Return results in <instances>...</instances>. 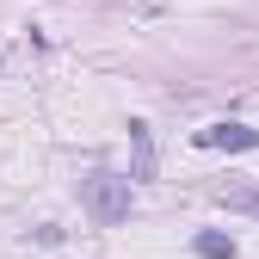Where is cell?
<instances>
[{
    "instance_id": "6da1fadb",
    "label": "cell",
    "mask_w": 259,
    "mask_h": 259,
    "mask_svg": "<svg viewBox=\"0 0 259 259\" xmlns=\"http://www.w3.org/2000/svg\"><path fill=\"white\" fill-rule=\"evenodd\" d=\"M80 198H87V210L99 216V222H123L130 216V179H117V173H87L80 179Z\"/></svg>"
},
{
    "instance_id": "7a4b0ae2",
    "label": "cell",
    "mask_w": 259,
    "mask_h": 259,
    "mask_svg": "<svg viewBox=\"0 0 259 259\" xmlns=\"http://www.w3.org/2000/svg\"><path fill=\"white\" fill-rule=\"evenodd\" d=\"M198 148H229V154H247V148H259V130H247V123H204V130H198Z\"/></svg>"
},
{
    "instance_id": "277c9868",
    "label": "cell",
    "mask_w": 259,
    "mask_h": 259,
    "mask_svg": "<svg viewBox=\"0 0 259 259\" xmlns=\"http://www.w3.org/2000/svg\"><path fill=\"white\" fill-rule=\"evenodd\" d=\"M130 142H136V179H154V142H148V123H130Z\"/></svg>"
},
{
    "instance_id": "5b68a950",
    "label": "cell",
    "mask_w": 259,
    "mask_h": 259,
    "mask_svg": "<svg viewBox=\"0 0 259 259\" xmlns=\"http://www.w3.org/2000/svg\"><path fill=\"white\" fill-rule=\"evenodd\" d=\"M191 247H198L204 259H235V241H229V235H198Z\"/></svg>"
},
{
    "instance_id": "3957f363",
    "label": "cell",
    "mask_w": 259,
    "mask_h": 259,
    "mask_svg": "<svg viewBox=\"0 0 259 259\" xmlns=\"http://www.w3.org/2000/svg\"><path fill=\"white\" fill-rule=\"evenodd\" d=\"M216 204H222V210H241V216H259V191H253V185H222Z\"/></svg>"
}]
</instances>
